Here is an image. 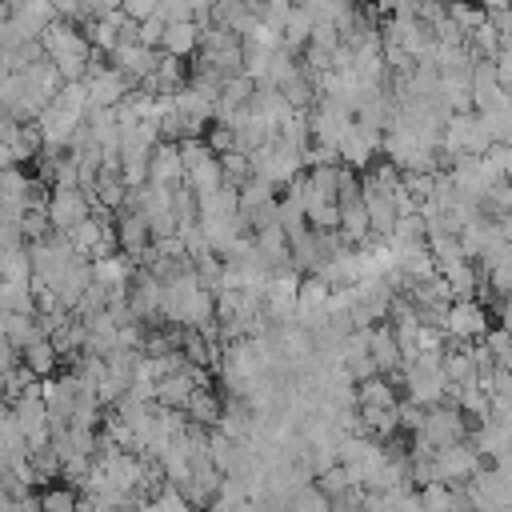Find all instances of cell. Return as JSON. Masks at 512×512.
Wrapping results in <instances>:
<instances>
[{
    "label": "cell",
    "instance_id": "cell-41",
    "mask_svg": "<svg viewBox=\"0 0 512 512\" xmlns=\"http://www.w3.org/2000/svg\"><path fill=\"white\" fill-rule=\"evenodd\" d=\"M188 4H192V16H196V20H200V24H208V20H212V12H216V4H220V0H188Z\"/></svg>",
    "mask_w": 512,
    "mask_h": 512
},
{
    "label": "cell",
    "instance_id": "cell-21",
    "mask_svg": "<svg viewBox=\"0 0 512 512\" xmlns=\"http://www.w3.org/2000/svg\"><path fill=\"white\" fill-rule=\"evenodd\" d=\"M88 284H92V260H76L56 284H52V292H56V300H60V308L64 312H76V304L84 300V292H88Z\"/></svg>",
    "mask_w": 512,
    "mask_h": 512
},
{
    "label": "cell",
    "instance_id": "cell-40",
    "mask_svg": "<svg viewBox=\"0 0 512 512\" xmlns=\"http://www.w3.org/2000/svg\"><path fill=\"white\" fill-rule=\"evenodd\" d=\"M124 16H132L140 24V20L156 16V0H124Z\"/></svg>",
    "mask_w": 512,
    "mask_h": 512
},
{
    "label": "cell",
    "instance_id": "cell-29",
    "mask_svg": "<svg viewBox=\"0 0 512 512\" xmlns=\"http://www.w3.org/2000/svg\"><path fill=\"white\" fill-rule=\"evenodd\" d=\"M0 280H12V284H28L32 280V252H28V244L12 248V252H0Z\"/></svg>",
    "mask_w": 512,
    "mask_h": 512
},
{
    "label": "cell",
    "instance_id": "cell-13",
    "mask_svg": "<svg viewBox=\"0 0 512 512\" xmlns=\"http://www.w3.org/2000/svg\"><path fill=\"white\" fill-rule=\"evenodd\" d=\"M112 224H116V244L124 256L132 260H144V252L152 248V228H148V216L132 204H124L120 212H112Z\"/></svg>",
    "mask_w": 512,
    "mask_h": 512
},
{
    "label": "cell",
    "instance_id": "cell-11",
    "mask_svg": "<svg viewBox=\"0 0 512 512\" xmlns=\"http://www.w3.org/2000/svg\"><path fill=\"white\" fill-rule=\"evenodd\" d=\"M40 392H44V404H48V424H52V432H64V428L72 424V408H76V400H80V380H76V372L48 376V380L40 384Z\"/></svg>",
    "mask_w": 512,
    "mask_h": 512
},
{
    "label": "cell",
    "instance_id": "cell-2",
    "mask_svg": "<svg viewBox=\"0 0 512 512\" xmlns=\"http://www.w3.org/2000/svg\"><path fill=\"white\" fill-rule=\"evenodd\" d=\"M196 60L216 68L220 76H240L244 72V40H240V32L228 28V24H204Z\"/></svg>",
    "mask_w": 512,
    "mask_h": 512
},
{
    "label": "cell",
    "instance_id": "cell-19",
    "mask_svg": "<svg viewBox=\"0 0 512 512\" xmlns=\"http://www.w3.org/2000/svg\"><path fill=\"white\" fill-rule=\"evenodd\" d=\"M148 180H152V184H168V188L184 184V160H180V144L160 140V144L152 148V156H148Z\"/></svg>",
    "mask_w": 512,
    "mask_h": 512
},
{
    "label": "cell",
    "instance_id": "cell-43",
    "mask_svg": "<svg viewBox=\"0 0 512 512\" xmlns=\"http://www.w3.org/2000/svg\"><path fill=\"white\" fill-rule=\"evenodd\" d=\"M132 512H168V508H164V504H160V500L152 496V500H140V504H136Z\"/></svg>",
    "mask_w": 512,
    "mask_h": 512
},
{
    "label": "cell",
    "instance_id": "cell-8",
    "mask_svg": "<svg viewBox=\"0 0 512 512\" xmlns=\"http://www.w3.org/2000/svg\"><path fill=\"white\" fill-rule=\"evenodd\" d=\"M96 212L92 196L80 192V188H48V220H52V232H76L88 216Z\"/></svg>",
    "mask_w": 512,
    "mask_h": 512
},
{
    "label": "cell",
    "instance_id": "cell-25",
    "mask_svg": "<svg viewBox=\"0 0 512 512\" xmlns=\"http://www.w3.org/2000/svg\"><path fill=\"white\" fill-rule=\"evenodd\" d=\"M184 412H188V420H196V424H204V428H216V420H220V412H224V396L212 392L208 384H200V388L188 396Z\"/></svg>",
    "mask_w": 512,
    "mask_h": 512
},
{
    "label": "cell",
    "instance_id": "cell-9",
    "mask_svg": "<svg viewBox=\"0 0 512 512\" xmlns=\"http://www.w3.org/2000/svg\"><path fill=\"white\" fill-rule=\"evenodd\" d=\"M84 88H88V104H92V108H116V104L132 92V80H128L116 64L92 60V68L84 72Z\"/></svg>",
    "mask_w": 512,
    "mask_h": 512
},
{
    "label": "cell",
    "instance_id": "cell-24",
    "mask_svg": "<svg viewBox=\"0 0 512 512\" xmlns=\"http://www.w3.org/2000/svg\"><path fill=\"white\" fill-rule=\"evenodd\" d=\"M440 276L448 280V288H452V300H464V296H476V288H480V268H476V260H452V264H444L440 268Z\"/></svg>",
    "mask_w": 512,
    "mask_h": 512
},
{
    "label": "cell",
    "instance_id": "cell-32",
    "mask_svg": "<svg viewBox=\"0 0 512 512\" xmlns=\"http://www.w3.org/2000/svg\"><path fill=\"white\" fill-rule=\"evenodd\" d=\"M0 308L4 312H36V292L28 284L0 280Z\"/></svg>",
    "mask_w": 512,
    "mask_h": 512
},
{
    "label": "cell",
    "instance_id": "cell-17",
    "mask_svg": "<svg viewBox=\"0 0 512 512\" xmlns=\"http://www.w3.org/2000/svg\"><path fill=\"white\" fill-rule=\"evenodd\" d=\"M36 124H40V132H44V148H60V152H68V144H72L76 128L84 124V116H76V112L60 108V104L52 100V104L36 116Z\"/></svg>",
    "mask_w": 512,
    "mask_h": 512
},
{
    "label": "cell",
    "instance_id": "cell-37",
    "mask_svg": "<svg viewBox=\"0 0 512 512\" xmlns=\"http://www.w3.org/2000/svg\"><path fill=\"white\" fill-rule=\"evenodd\" d=\"M164 28H168V20L156 12V16H148V20H140V24H136V40H140V44H148V48H160Z\"/></svg>",
    "mask_w": 512,
    "mask_h": 512
},
{
    "label": "cell",
    "instance_id": "cell-7",
    "mask_svg": "<svg viewBox=\"0 0 512 512\" xmlns=\"http://www.w3.org/2000/svg\"><path fill=\"white\" fill-rule=\"evenodd\" d=\"M412 436L428 440L432 448H448V444L468 440V420H464V412L456 404H432V408H424V424Z\"/></svg>",
    "mask_w": 512,
    "mask_h": 512
},
{
    "label": "cell",
    "instance_id": "cell-44",
    "mask_svg": "<svg viewBox=\"0 0 512 512\" xmlns=\"http://www.w3.org/2000/svg\"><path fill=\"white\" fill-rule=\"evenodd\" d=\"M328 512H332V508H328Z\"/></svg>",
    "mask_w": 512,
    "mask_h": 512
},
{
    "label": "cell",
    "instance_id": "cell-38",
    "mask_svg": "<svg viewBox=\"0 0 512 512\" xmlns=\"http://www.w3.org/2000/svg\"><path fill=\"white\" fill-rule=\"evenodd\" d=\"M156 500H160L168 512H196V508H192V500H188V496H184V492H180L172 480H168V484L156 492Z\"/></svg>",
    "mask_w": 512,
    "mask_h": 512
},
{
    "label": "cell",
    "instance_id": "cell-6",
    "mask_svg": "<svg viewBox=\"0 0 512 512\" xmlns=\"http://www.w3.org/2000/svg\"><path fill=\"white\" fill-rule=\"evenodd\" d=\"M308 128H312V140H320V144H332V148H340V140L348 136V128L356 124V112L348 108V104H340V100H332V96H320L308 112Z\"/></svg>",
    "mask_w": 512,
    "mask_h": 512
},
{
    "label": "cell",
    "instance_id": "cell-28",
    "mask_svg": "<svg viewBox=\"0 0 512 512\" xmlns=\"http://www.w3.org/2000/svg\"><path fill=\"white\" fill-rule=\"evenodd\" d=\"M4 336L24 352L32 340H40V336H44L40 316H36V312H8V328H4Z\"/></svg>",
    "mask_w": 512,
    "mask_h": 512
},
{
    "label": "cell",
    "instance_id": "cell-27",
    "mask_svg": "<svg viewBox=\"0 0 512 512\" xmlns=\"http://www.w3.org/2000/svg\"><path fill=\"white\" fill-rule=\"evenodd\" d=\"M312 16H308V8H292V16H288V24L280 28V44L288 48V52H304L308 48V40H312Z\"/></svg>",
    "mask_w": 512,
    "mask_h": 512
},
{
    "label": "cell",
    "instance_id": "cell-20",
    "mask_svg": "<svg viewBox=\"0 0 512 512\" xmlns=\"http://www.w3.org/2000/svg\"><path fill=\"white\" fill-rule=\"evenodd\" d=\"M200 32H204V24H200V20H168L164 40H160V52L188 60V56H196V52H200Z\"/></svg>",
    "mask_w": 512,
    "mask_h": 512
},
{
    "label": "cell",
    "instance_id": "cell-14",
    "mask_svg": "<svg viewBox=\"0 0 512 512\" xmlns=\"http://www.w3.org/2000/svg\"><path fill=\"white\" fill-rule=\"evenodd\" d=\"M200 384H208V372H204L200 364H184V368H176V372H168V376L156 380V404H164V408H184L188 396H192Z\"/></svg>",
    "mask_w": 512,
    "mask_h": 512
},
{
    "label": "cell",
    "instance_id": "cell-26",
    "mask_svg": "<svg viewBox=\"0 0 512 512\" xmlns=\"http://www.w3.org/2000/svg\"><path fill=\"white\" fill-rule=\"evenodd\" d=\"M20 360H24V368L32 372V376H40V380H48V376H56V364H60V352H56V344L48 340V336H40V340H32L24 352H20Z\"/></svg>",
    "mask_w": 512,
    "mask_h": 512
},
{
    "label": "cell",
    "instance_id": "cell-22",
    "mask_svg": "<svg viewBox=\"0 0 512 512\" xmlns=\"http://www.w3.org/2000/svg\"><path fill=\"white\" fill-rule=\"evenodd\" d=\"M396 404H400V396L392 388V376L376 372L356 384V408H396Z\"/></svg>",
    "mask_w": 512,
    "mask_h": 512
},
{
    "label": "cell",
    "instance_id": "cell-42",
    "mask_svg": "<svg viewBox=\"0 0 512 512\" xmlns=\"http://www.w3.org/2000/svg\"><path fill=\"white\" fill-rule=\"evenodd\" d=\"M496 228H500V236L512 244V212H500V216H496Z\"/></svg>",
    "mask_w": 512,
    "mask_h": 512
},
{
    "label": "cell",
    "instance_id": "cell-3",
    "mask_svg": "<svg viewBox=\"0 0 512 512\" xmlns=\"http://www.w3.org/2000/svg\"><path fill=\"white\" fill-rule=\"evenodd\" d=\"M492 148V136L484 128V116L472 108V112H452L444 132H440V152L444 156H484Z\"/></svg>",
    "mask_w": 512,
    "mask_h": 512
},
{
    "label": "cell",
    "instance_id": "cell-16",
    "mask_svg": "<svg viewBox=\"0 0 512 512\" xmlns=\"http://www.w3.org/2000/svg\"><path fill=\"white\" fill-rule=\"evenodd\" d=\"M380 144H384V132H372V128H364V124H352L336 152H340V164L364 172V168L380 156Z\"/></svg>",
    "mask_w": 512,
    "mask_h": 512
},
{
    "label": "cell",
    "instance_id": "cell-15",
    "mask_svg": "<svg viewBox=\"0 0 512 512\" xmlns=\"http://www.w3.org/2000/svg\"><path fill=\"white\" fill-rule=\"evenodd\" d=\"M160 48H148V44H140V40H124V44H116V52H112V64L132 80V88L140 84V80H148L152 72H156V64H160Z\"/></svg>",
    "mask_w": 512,
    "mask_h": 512
},
{
    "label": "cell",
    "instance_id": "cell-30",
    "mask_svg": "<svg viewBox=\"0 0 512 512\" xmlns=\"http://www.w3.org/2000/svg\"><path fill=\"white\" fill-rule=\"evenodd\" d=\"M328 508H332V496L320 492L316 480H308L304 488H296L292 500H288V512H328Z\"/></svg>",
    "mask_w": 512,
    "mask_h": 512
},
{
    "label": "cell",
    "instance_id": "cell-39",
    "mask_svg": "<svg viewBox=\"0 0 512 512\" xmlns=\"http://www.w3.org/2000/svg\"><path fill=\"white\" fill-rule=\"evenodd\" d=\"M12 368H20V348H16L8 336H0V380H4Z\"/></svg>",
    "mask_w": 512,
    "mask_h": 512
},
{
    "label": "cell",
    "instance_id": "cell-5",
    "mask_svg": "<svg viewBox=\"0 0 512 512\" xmlns=\"http://www.w3.org/2000/svg\"><path fill=\"white\" fill-rule=\"evenodd\" d=\"M488 308H484V300H476V296H464V300H452L448 304V316H444V336L452 340V344H476V340H484L488 336Z\"/></svg>",
    "mask_w": 512,
    "mask_h": 512
},
{
    "label": "cell",
    "instance_id": "cell-35",
    "mask_svg": "<svg viewBox=\"0 0 512 512\" xmlns=\"http://www.w3.org/2000/svg\"><path fill=\"white\" fill-rule=\"evenodd\" d=\"M316 484H320V492L340 496V492H348V488H352V476H348V468H344V464H332V468H324V472L316 476Z\"/></svg>",
    "mask_w": 512,
    "mask_h": 512
},
{
    "label": "cell",
    "instance_id": "cell-31",
    "mask_svg": "<svg viewBox=\"0 0 512 512\" xmlns=\"http://www.w3.org/2000/svg\"><path fill=\"white\" fill-rule=\"evenodd\" d=\"M420 500H424V512H456V484L432 480L420 488Z\"/></svg>",
    "mask_w": 512,
    "mask_h": 512
},
{
    "label": "cell",
    "instance_id": "cell-12",
    "mask_svg": "<svg viewBox=\"0 0 512 512\" xmlns=\"http://www.w3.org/2000/svg\"><path fill=\"white\" fill-rule=\"evenodd\" d=\"M476 468H480V452H476L468 440L432 452V472H436V480H444V484H468V480L476 476Z\"/></svg>",
    "mask_w": 512,
    "mask_h": 512
},
{
    "label": "cell",
    "instance_id": "cell-4",
    "mask_svg": "<svg viewBox=\"0 0 512 512\" xmlns=\"http://www.w3.org/2000/svg\"><path fill=\"white\" fill-rule=\"evenodd\" d=\"M252 172H256V176H264V180H272L276 188H284L292 176H300V172H304V152H300V148H292V144H284L280 136H272L264 148H256V152H252Z\"/></svg>",
    "mask_w": 512,
    "mask_h": 512
},
{
    "label": "cell",
    "instance_id": "cell-1",
    "mask_svg": "<svg viewBox=\"0 0 512 512\" xmlns=\"http://www.w3.org/2000/svg\"><path fill=\"white\" fill-rule=\"evenodd\" d=\"M40 44H44V56L60 68L64 80H84V72H88L92 60H96L92 40H88L84 28H76L72 20H52V24L40 32Z\"/></svg>",
    "mask_w": 512,
    "mask_h": 512
},
{
    "label": "cell",
    "instance_id": "cell-36",
    "mask_svg": "<svg viewBox=\"0 0 512 512\" xmlns=\"http://www.w3.org/2000/svg\"><path fill=\"white\" fill-rule=\"evenodd\" d=\"M76 496L80 492H72V488H48V492H40V508L44 512H76Z\"/></svg>",
    "mask_w": 512,
    "mask_h": 512
},
{
    "label": "cell",
    "instance_id": "cell-23",
    "mask_svg": "<svg viewBox=\"0 0 512 512\" xmlns=\"http://www.w3.org/2000/svg\"><path fill=\"white\" fill-rule=\"evenodd\" d=\"M184 184H188L196 196H208V192H216V188L224 184V164H220V156L212 152V156L196 160L192 168H184Z\"/></svg>",
    "mask_w": 512,
    "mask_h": 512
},
{
    "label": "cell",
    "instance_id": "cell-10",
    "mask_svg": "<svg viewBox=\"0 0 512 512\" xmlns=\"http://www.w3.org/2000/svg\"><path fill=\"white\" fill-rule=\"evenodd\" d=\"M72 248L84 256V260H104V256H116L120 244H116V224L100 212H92L76 232H68Z\"/></svg>",
    "mask_w": 512,
    "mask_h": 512
},
{
    "label": "cell",
    "instance_id": "cell-34",
    "mask_svg": "<svg viewBox=\"0 0 512 512\" xmlns=\"http://www.w3.org/2000/svg\"><path fill=\"white\" fill-rule=\"evenodd\" d=\"M204 140H208V148H212L216 156H224V152L236 148V132H232V124H224V120H212V124L204 128Z\"/></svg>",
    "mask_w": 512,
    "mask_h": 512
},
{
    "label": "cell",
    "instance_id": "cell-18",
    "mask_svg": "<svg viewBox=\"0 0 512 512\" xmlns=\"http://www.w3.org/2000/svg\"><path fill=\"white\" fill-rule=\"evenodd\" d=\"M368 356L376 360V368H380L384 376H396V372H400L404 356H400V340H396L392 320H380V324L368 328Z\"/></svg>",
    "mask_w": 512,
    "mask_h": 512
},
{
    "label": "cell",
    "instance_id": "cell-33",
    "mask_svg": "<svg viewBox=\"0 0 512 512\" xmlns=\"http://www.w3.org/2000/svg\"><path fill=\"white\" fill-rule=\"evenodd\" d=\"M220 164H224V184H244V180H252L256 172H252V156L248 152H240V148H232V152H224L220 156Z\"/></svg>",
    "mask_w": 512,
    "mask_h": 512
}]
</instances>
